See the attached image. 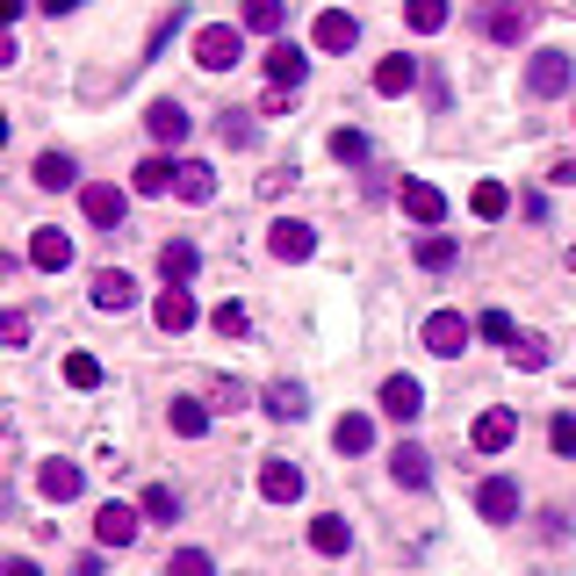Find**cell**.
<instances>
[{"mask_svg": "<svg viewBox=\"0 0 576 576\" xmlns=\"http://www.w3.org/2000/svg\"><path fill=\"white\" fill-rule=\"evenodd\" d=\"M138 526H144V505H116V497H108V505L94 512V541H102V548H130V541H138Z\"/></svg>", "mask_w": 576, "mask_h": 576, "instance_id": "5b68a950", "label": "cell"}, {"mask_svg": "<svg viewBox=\"0 0 576 576\" xmlns=\"http://www.w3.org/2000/svg\"><path fill=\"white\" fill-rule=\"evenodd\" d=\"M403 22H411L419 36H439L447 30V0H403Z\"/></svg>", "mask_w": 576, "mask_h": 576, "instance_id": "1f68e13d", "label": "cell"}, {"mask_svg": "<svg viewBox=\"0 0 576 576\" xmlns=\"http://www.w3.org/2000/svg\"><path fill=\"white\" fill-rule=\"evenodd\" d=\"M469 210L483 216V224H497V216L512 210V188H505V180H475V188H469Z\"/></svg>", "mask_w": 576, "mask_h": 576, "instance_id": "83f0119b", "label": "cell"}, {"mask_svg": "<svg viewBox=\"0 0 576 576\" xmlns=\"http://www.w3.org/2000/svg\"><path fill=\"white\" fill-rule=\"evenodd\" d=\"M8 576H36V562H22V555H15V562H8Z\"/></svg>", "mask_w": 576, "mask_h": 576, "instance_id": "bcb514c9", "label": "cell"}, {"mask_svg": "<svg viewBox=\"0 0 576 576\" xmlns=\"http://www.w3.org/2000/svg\"><path fill=\"white\" fill-rule=\"evenodd\" d=\"M332 158H339V166H361V158H367V138H361V130H332Z\"/></svg>", "mask_w": 576, "mask_h": 576, "instance_id": "60d3db41", "label": "cell"}, {"mask_svg": "<svg viewBox=\"0 0 576 576\" xmlns=\"http://www.w3.org/2000/svg\"><path fill=\"white\" fill-rule=\"evenodd\" d=\"M383 411H389L397 425H411V419L425 411V389L411 383V375H389V383H383Z\"/></svg>", "mask_w": 576, "mask_h": 576, "instance_id": "d6986e66", "label": "cell"}, {"mask_svg": "<svg viewBox=\"0 0 576 576\" xmlns=\"http://www.w3.org/2000/svg\"><path fill=\"white\" fill-rule=\"evenodd\" d=\"M267 252L296 267V260H310V252H317V231H310V224H296V216H281V224L267 231Z\"/></svg>", "mask_w": 576, "mask_h": 576, "instance_id": "30bf717a", "label": "cell"}, {"mask_svg": "<svg viewBox=\"0 0 576 576\" xmlns=\"http://www.w3.org/2000/svg\"><path fill=\"white\" fill-rule=\"evenodd\" d=\"M180 202H210V195H216V174H210V166H202V158H180Z\"/></svg>", "mask_w": 576, "mask_h": 576, "instance_id": "f546056e", "label": "cell"}, {"mask_svg": "<svg viewBox=\"0 0 576 576\" xmlns=\"http://www.w3.org/2000/svg\"><path fill=\"white\" fill-rule=\"evenodd\" d=\"M310 44H317V51H332V58H346L353 44H361V22H353L346 8H325V15H317V30H310Z\"/></svg>", "mask_w": 576, "mask_h": 576, "instance_id": "9c48e42d", "label": "cell"}, {"mask_svg": "<svg viewBox=\"0 0 576 576\" xmlns=\"http://www.w3.org/2000/svg\"><path fill=\"white\" fill-rule=\"evenodd\" d=\"M455 260H461L455 238H439V231H425V238H419V267H425V274H447Z\"/></svg>", "mask_w": 576, "mask_h": 576, "instance_id": "4dcf8cb0", "label": "cell"}, {"mask_svg": "<svg viewBox=\"0 0 576 576\" xmlns=\"http://www.w3.org/2000/svg\"><path fill=\"white\" fill-rule=\"evenodd\" d=\"M548 447H555L562 461H576V419H555V425H548Z\"/></svg>", "mask_w": 576, "mask_h": 576, "instance_id": "b9f144b4", "label": "cell"}, {"mask_svg": "<svg viewBox=\"0 0 576 576\" xmlns=\"http://www.w3.org/2000/svg\"><path fill=\"white\" fill-rule=\"evenodd\" d=\"M130 188H138V195H174L180 188V166H174V158H144L138 174H130Z\"/></svg>", "mask_w": 576, "mask_h": 576, "instance_id": "d4e9b609", "label": "cell"}, {"mask_svg": "<svg viewBox=\"0 0 576 576\" xmlns=\"http://www.w3.org/2000/svg\"><path fill=\"white\" fill-rule=\"evenodd\" d=\"M475 512H483L490 526H512V519H519V483H512V475H483V490H475Z\"/></svg>", "mask_w": 576, "mask_h": 576, "instance_id": "ba28073f", "label": "cell"}, {"mask_svg": "<svg viewBox=\"0 0 576 576\" xmlns=\"http://www.w3.org/2000/svg\"><path fill=\"white\" fill-rule=\"evenodd\" d=\"M130 303H138V281L122 274V267H102V274H94V310L122 317V310H130Z\"/></svg>", "mask_w": 576, "mask_h": 576, "instance_id": "7c38bea8", "label": "cell"}, {"mask_svg": "<svg viewBox=\"0 0 576 576\" xmlns=\"http://www.w3.org/2000/svg\"><path fill=\"white\" fill-rule=\"evenodd\" d=\"M569 80H576L569 51H533V66H526V94H533V102H555V94H569Z\"/></svg>", "mask_w": 576, "mask_h": 576, "instance_id": "277c9868", "label": "cell"}, {"mask_svg": "<svg viewBox=\"0 0 576 576\" xmlns=\"http://www.w3.org/2000/svg\"><path fill=\"white\" fill-rule=\"evenodd\" d=\"M36 490H44L51 505H72V497L87 490V475L72 469V461H44V469H36Z\"/></svg>", "mask_w": 576, "mask_h": 576, "instance_id": "ac0fdd59", "label": "cell"}, {"mask_svg": "<svg viewBox=\"0 0 576 576\" xmlns=\"http://www.w3.org/2000/svg\"><path fill=\"white\" fill-rule=\"evenodd\" d=\"M0 339H8V346H22V339H30V317L8 310V317H0Z\"/></svg>", "mask_w": 576, "mask_h": 576, "instance_id": "ee69618b", "label": "cell"}, {"mask_svg": "<svg viewBox=\"0 0 576 576\" xmlns=\"http://www.w3.org/2000/svg\"><path fill=\"white\" fill-rule=\"evenodd\" d=\"M469 439H475V455H505L512 439H519V419H512V411H483Z\"/></svg>", "mask_w": 576, "mask_h": 576, "instance_id": "e0dca14e", "label": "cell"}, {"mask_svg": "<svg viewBox=\"0 0 576 576\" xmlns=\"http://www.w3.org/2000/svg\"><path fill=\"white\" fill-rule=\"evenodd\" d=\"M195 267H202V252H195L188 238H166V245H158V281H195Z\"/></svg>", "mask_w": 576, "mask_h": 576, "instance_id": "603a6c76", "label": "cell"}, {"mask_svg": "<svg viewBox=\"0 0 576 576\" xmlns=\"http://www.w3.org/2000/svg\"><path fill=\"white\" fill-rule=\"evenodd\" d=\"M66 383L72 389H102V361H94V353H66Z\"/></svg>", "mask_w": 576, "mask_h": 576, "instance_id": "74e56055", "label": "cell"}, {"mask_svg": "<svg viewBox=\"0 0 576 576\" xmlns=\"http://www.w3.org/2000/svg\"><path fill=\"white\" fill-rule=\"evenodd\" d=\"M152 317H158V332H166V339L188 332L195 317H202V310H195V296H188V281H166V289H158V303H152Z\"/></svg>", "mask_w": 576, "mask_h": 576, "instance_id": "8992f818", "label": "cell"}, {"mask_svg": "<svg viewBox=\"0 0 576 576\" xmlns=\"http://www.w3.org/2000/svg\"><path fill=\"white\" fill-rule=\"evenodd\" d=\"M238 15H245V30H252V36H281L289 8H281V0H238Z\"/></svg>", "mask_w": 576, "mask_h": 576, "instance_id": "f1b7e54d", "label": "cell"}, {"mask_svg": "<svg viewBox=\"0 0 576 576\" xmlns=\"http://www.w3.org/2000/svg\"><path fill=\"white\" fill-rule=\"evenodd\" d=\"M166 576H216V562L202 555V548H180V555L166 562Z\"/></svg>", "mask_w": 576, "mask_h": 576, "instance_id": "ab89813d", "label": "cell"}, {"mask_svg": "<svg viewBox=\"0 0 576 576\" xmlns=\"http://www.w3.org/2000/svg\"><path fill=\"white\" fill-rule=\"evenodd\" d=\"M210 325H216L224 339H245V332H252V317H245V303H216V310H210Z\"/></svg>", "mask_w": 576, "mask_h": 576, "instance_id": "f35d334b", "label": "cell"}, {"mask_svg": "<svg viewBox=\"0 0 576 576\" xmlns=\"http://www.w3.org/2000/svg\"><path fill=\"white\" fill-rule=\"evenodd\" d=\"M36 188H80V158L72 152H44L36 158Z\"/></svg>", "mask_w": 576, "mask_h": 576, "instance_id": "4316f807", "label": "cell"}, {"mask_svg": "<svg viewBox=\"0 0 576 576\" xmlns=\"http://www.w3.org/2000/svg\"><path fill=\"white\" fill-rule=\"evenodd\" d=\"M216 138H224L231 152H245V144L260 138V130H252V108H224V116H216Z\"/></svg>", "mask_w": 576, "mask_h": 576, "instance_id": "d6a6232c", "label": "cell"}, {"mask_svg": "<svg viewBox=\"0 0 576 576\" xmlns=\"http://www.w3.org/2000/svg\"><path fill=\"white\" fill-rule=\"evenodd\" d=\"M80 210H87V224H94V231H116L122 216H130V195L108 188V180H94V188H80Z\"/></svg>", "mask_w": 576, "mask_h": 576, "instance_id": "52a82bcc", "label": "cell"}, {"mask_svg": "<svg viewBox=\"0 0 576 576\" xmlns=\"http://www.w3.org/2000/svg\"><path fill=\"white\" fill-rule=\"evenodd\" d=\"M403 216H411V224H425V231H433L439 216H447V195H439L433 180H403Z\"/></svg>", "mask_w": 576, "mask_h": 576, "instance_id": "9a60e30c", "label": "cell"}, {"mask_svg": "<svg viewBox=\"0 0 576 576\" xmlns=\"http://www.w3.org/2000/svg\"><path fill=\"white\" fill-rule=\"evenodd\" d=\"M569 267H576V245H569Z\"/></svg>", "mask_w": 576, "mask_h": 576, "instance_id": "7dc6e473", "label": "cell"}, {"mask_svg": "<svg viewBox=\"0 0 576 576\" xmlns=\"http://www.w3.org/2000/svg\"><path fill=\"white\" fill-rule=\"evenodd\" d=\"M30 267L66 274V267H72V238H66V231H36V238H30Z\"/></svg>", "mask_w": 576, "mask_h": 576, "instance_id": "ffe728a7", "label": "cell"}, {"mask_svg": "<svg viewBox=\"0 0 576 576\" xmlns=\"http://www.w3.org/2000/svg\"><path fill=\"white\" fill-rule=\"evenodd\" d=\"M419 339H425V353H439V361H461V353H469V339H475V325L461 310H433Z\"/></svg>", "mask_w": 576, "mask_h": 576, "instance_id": "7a4b0ae2", "label": "cell"}, {"mask_svg": "<svg viewBox=\"0 0 576 576\" xmlns=\"http://www.w3.org/2000/svg\"><path fill=\"white\" fill-rule=\"evenodd\" d=\"M310 548H317V555H346V548H353V526L339 519V512H317V519H310Z\"/></svg>", "mask_w": 576, "mask_h": 576, "instance_id": "7402d4cb", "label": "cell"}, {"mask_svg": "<svg viewBox=\"0 0 576 576\" xmlns=\"http://www.w3.org/2000/svg\"><path fill=\"white\" fill-rule=\"evenodd\" d=\"M144 130H152L158 144H180V138H188V108H180V102H152V108H144Z\"/></svg>", "mask_w": 576, "mask_h": 576, "instance_id": "44dd1931", "label": "cell"}, {"mask_svg": "<svg viewBox=\"0 0 576 576\" xmlns=\"http://www.w3.org/2000/svg\"><path fill=\"white\" fill-rule=\"evenodd\" d=\"M144 519H152V526H174L180 519V497L166 483H152V490H144Z\"/></svg>", "mask_w": 576, "mask_h": 576, "instance_id": "d590c367", "label": "cell"}, {"mask_svg": "<svg viewBox=\"0 0 576 576\" xmlns=\"http://www.w3.org/2000/svg\"><path fill=\"white\" fill-rule=\"evenodd\" d=\"M72 8H80V0H44V15H72Z\"/></svg>", "mask_w": 576, "mask_h": 576, "instance_id": "f6af8a7d", "label": "cell"}, {"mask_svg": "<svg viewBox=\"0 0 576 576\" xmlns=\"http://www.w3.org/2000/svg\"><path fill=\"white\" fill-rule=\"evenodd\" d=\"M166 419H174V433H180V439H202V433H210V411H202L195 397H180L174 411H166Z\"/></svg>", "mask_w": 576, "mask_h": 576, "instance_id": "836d02e7", "label": "cell"}, {"mask_svg": "<svg viewBox=\"0 0 576 576\" xmlns=\"http://www.w3.org/2000/svg\"><path fill=\"white\" fill-rule=\"evenodd\" d=\"M303 72H310V51H303V44H289V36H274V51H267V80L303 87Z\"/></svg>", "mask_w": 576, "mask_h": 576, "instance_id": "2e32d148", "label": "cell"}, {"mask_svg": "<svg viewBox=\"0 0 576 576\" xmlns=\"http://www.w3.org/2000/svg\"><path fill=\"white\" fill-rule=\"evenodd\" d=\"M267 419H289V425H296L303 419V411H310V397H303V383H267Z\"/></svg>", "mask_w": 576, "mask_h": 576, "instance_id": "484cf974", "label": "cell"}, {"mask_svg": "<svg viewBox=\"0 0 576 576\" xmlns=\"http://www.w3.org/2000/svg\"><path fill=\"white\" fill-rule=\"evenodd\" d=\"M238 58H245V30L238 22H210V30L195 36V66L202 72H231Z\"/></svg>", "mask_w": 576, "mask_h": 576, "instance_id": "6da1fadb", "label": "cell"}, {"mask_svg": "<svg viewBox=\"0 0 576 576\" xmlns=\"http://www.w3.org/2000/svg\"><path fill=\"white\" fill-rule=\"evenodd\" d=\"M260 497H267V505H296V497H303V469H296V461H260Z\"/></svg>", "mask_w": 576, "mask_h": 576, "instance_id": "8fae6325", "label": "cell"}, {"mask_svg": "<svg viewBox=\"0 0 576 576\" xmlns=\"http://www.w3.org/2000/svg\"><path fill=\"white\" fill-rule=\"evenodd\" d=\"M533 8H526V0H490L483 8V36L490 44H526V36H533Z\"/></svg>", "mask_w": 576, "mask_h": 576, "instance_id": "3957f363", "label": "cell"}, {"mask_svg": "<svg viewBox=\"0 0 576 576\" xmlns=\"http://www.w3.org/2000/svg\"><path fill=\"white\" fill-rule=\"evenodd\" d=\"M475 339H490V346H512V339H519V325H512L505 310H483V317H475Z\"/></svg>", "mask_w": 576, "mask_h": 576, "instance_id": "8d00e7d4", "label": "cell"}, {"mask_svg": "<svg viewBox=\"0 0 576 576\" xmlns=\"http://www.w3.org/2000/svg\"><path fill=\"white\" fill-rule=\"evenodd\" d=\"M296 94H303V87H281V80H274V87L260 94V108H267V116H281V108H296Z\"/></svg>", "mask_w": 576, "mask_h": 576, "instance_id": "7bdbcfd3", "label": "cell"}, {"mask_svg": "<svg viewBox=\"0 0 576 576\" xmlns=\"http://www.w3.org/2000/svg\"><path fill=\"white\" fill-rule=\"evenodd\" d=\"M332 447H339V455H367V447H375V419H361V411H346V419H339L332 425Z\"/></svg>", "mask_w": 576, "mask_h": 576, "instance_id": "cb8c5ba5", "label": "cell"}, {"mask_svg": "<svg viewBox=\"0 0 576 576\" xmlns=\"http://www.w3.org/2000/svg\"><path fill=\"white\" fill-rule=\"evenodd\" d=\"M419 58H411V51H389L383 58V66H375V94H389V102H397V94H411V87H419Z\"/></svg>", "mask_w": 576, "mask_h": 576, "instance_id": "4fadbf2b", "label": "cell"}, {"mask_svg": "<svg viewBox=\"0 0 576 576\" xmlns=\"http://www.w3.org/2000/svg\"><path fill=\"white\" fill-rule=\"evenodd\" d=\"M389 475H397L403 490H425V483H433V455H425L419 439H397V455H389Z\"/></svg>", "mask_w": 576, "mask_h": 576, "instance_id": "5bb4252c", "label": "cell"}, {"mask_svg": "<svg viewBox=\"0 0 576 576\" xmlns=\"http://www.w3.org/2000/svg\"><path fill=\"white\" fill-rule=\"evenodd\" d=\"M505 353H512V367H526V375H533V367H548V339L541 332H519Z\"/></svg>", "mask_w": 576, "mask_h": 576, "instance_id": "e575fe53", "label": "cell"}]
</instances>
